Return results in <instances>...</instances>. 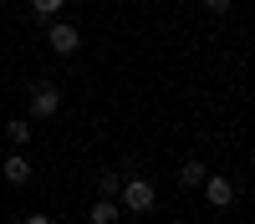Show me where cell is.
<instances>
[{
	"label": "cell",
	"mask_w": 255,
	"mask_h": 224,
	"mask_svg": "<svg viewBox=\"0 0 255 224\" xmlns=\"http://www.w3.org/2000/svg\"><path fill=\"white\" fill-rule=\"evenodd\" d=\"M199 189H204V199L215 204V209H225V204L235 199V183H230L225 173H204V183H199Z\"/></svg>",
	"instance_id": "cell-4"
},
{
	"label": "cell",
	"mask_w": 255,
	"mask_h": 224,
	"mask_svg": "<svg viewBox=\"0 0 255 224\" xmlns=\"http://www.w3.org/2000/svg\"><path fill=\"white\" fill-rule=\"evenodd\" d=\"M31 112L36 117H56L61 112V92L51 87V81H36V87H31Z\"/></svg>",
	"instance_id": "cell-3"
},
{
	"label": "cell",
	"mask_w": 255,
	"mask_h": 224,
	"mask_svg": "<svg viewBox=\"0 0 255 224\" xmlns=\"http://www.w3.org/2000/svg\"><path fill=\"white\" fill-rule=\"evenodd\" d=\"M230 5H235V0H204V10H215V15H225Z\"/></svg>",
	"instance_id": "cell-11"
},
{
	"label": "cell",
	"mask_w": 255,
	"mask_h": 224,
	"mask_svg": "<svg viewBox=\"0 0 255 224\" xmlns=\"http://www.w3.org/2000/svg\"><path fill=\"white\" fill-rule=\"evenodd\" d=\"M153 204H158V189L148 178H123V189H118V209L123 214H153Z\"/></svg>",
	"instance_id": "cell-1"
},
{
	"label": "cell",
	"mask_w": 255,
	"mask_h": 224,
	"mask_svg": "<svg viewBox=\"0 0 255 224\" xmlns=\"http://www.w3.org/2000/svg\"><path fill=\"white\" fill-rule=\"evenodd\" d=\"M204 173H209V168H204L199 158H184V168H179V183H184V189H199V183H204Z\"/></svg>",
	"instance_id": "cell-7"
},
{
	"label": "cell",
	"mask_w": 255,
	"mask_h": 224,
	"mask_svg": "<svg viewBox=\"0 0 255 224\" xmlns=\"http://www.w3.org/2000/svg\"><path fill=\"white\" fill-rule=\"evenodd\" d=\"M5 138L15 143V148H26V143H31L36 133H31V122H26V117H10V122H5Z\"/></svg>",
	"instance_id": "cell-8"
},
{
	"label": "cell",
	"mask_w": 255,
	"mask_h": 224,
	"mask_svg": "<svg viewBox=\"0 0 255 224\" xmlns=\"http://www.w3.org/2000/svg\"><path fill=\"white\" fill-rule=\"evenodd\" d=\"M20 224H51V214H26Z\"/></svg>",
	"instance_id": "cell-12"
},
{
	"label": "cell",
	"mask_w": 255,
	"mask_h": 224,
	"mask_svg": "<svg viewBox=\"0 0 255 224\" xmlns=\"http://www.w3.org/2000/svg\"><path fill=\"white\" fill-rule=\"evenodd\" d=\"M46 41H51V51L56 56H77V46H82V31L77 26H67V20H46Z\"/></svg>",
	"instance_id": "cell-2"
},
{
	"label": "cell",
	"mask_w": 255,
	"mask_h": 224,
	"mask_svg": "<svg viewBox=\"0 0 255 224\" xmlns=\"http://www.w3.org/2000/svg\"><path fill=\"white\" fill-rule=\"evenodd\" d=\"M61 5H67V0H31V15H36V20H56Z\"/></svg>",
	"instance_id": "cell-9"
},
{
	"label": "cell",
	"mask_w": 255,
	"mask_h": 224,
	"mask_svg": "<svg viewBox=\"0 0 255 224\" xmlns=\"http://www.w3.org/2000/svg\"><path fill=\"white\" fill-rule=\"evenodd\" d=\"M123 209H118V199H97L92 209H87V224H118Z\"/></svg>",
	"instance_id": "cell-6"
},
{
	"label": "cell",
	"mask_w": 255,
	"mask_h": 224,
	"mask_svg": "<svg viewBox=\"0 0 255 224\" xmlns=\"http://www.w3.org/2000/svg\"><path fill=\"white\" fill-rule=\"evenodd\" d=\"M0 173H5V183L26 189V183H31V163H26V153H10L5 163H0Z\"/></svg>",
	"instance_id": "cell-5"
},
{
	"label": "cell",
	"mask_w": 255,
	"mask_h": 224,
	"mask_svg": "<svg viewBox=\"0 0 255 224\" xmlns=\"http://www.w3.org/2000/svg\"><path fill=\"white\" fill-rule=\"evenodd\" d=\"M118 189H123L118 173H97V199H118Z\"/></svg>",
	"instance_id": "cell-10"
}]
</instances>
